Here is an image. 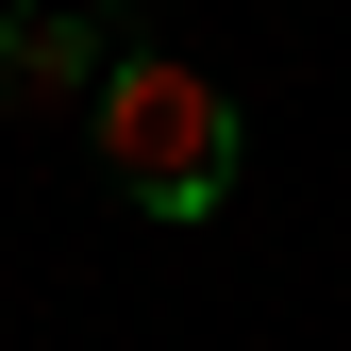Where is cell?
<instances>
[{"instance_id":"cell-1","label":"cell","mask_w":351,"mask_h":351,"mask_svg":"<svg viewBox=\"0 0 351 351\" xmlns=\"http://www.w3.org/2000/svg\"><path fill=\"white\" fill-rule=\"evenodd\" d=\"M84 151H101V184L134 217L201 234V217L234 201V167H251V117H234V84H217L201 51L117 34V51H101V101H84Z\"/></svg>"},{"instance_id":"cell-2","label":"cell","mask_w":351,"mask_h":351,"mask_svg":"<svg viewBox=\"0 0 351 351\" xmlns=\"http://www.w3.org/2000/svg\"><path fill=\"white\" fill-rule=\"evenodd\" d=\"M101 51H117V34L67 17V0H0V117H17V134H34V117H84V101H101Z\"/></svg>"}]
</instances>
